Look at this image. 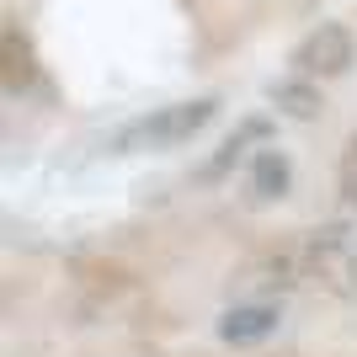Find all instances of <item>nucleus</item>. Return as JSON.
I'll return each instance as SVG.
<instances>
[{
	"mask_svg": "<svg viewBox=\"0 0 357 357\" xmlns=\"http://www.w3.org/2000/svg\"><path fill=\"white\" fill-rule=\"evenodd\" d=\"M304 278L357 304V224H320L304 240Z\"/></svg>",
	"mask_w": 357,
	"mask_h": 357,
	"instance_id": "nucleus-1",
	"label": "nucleus"
},
{
	"mask_svg": "<svg viewBox=\"0 0 357 357\" xmlns=\"http://www.w3.org/2000/svg\"><path fill=\"white\" fill-rule=\"evenodd\" d=\"M213 112H219V102H213V96L160 107V112H149V118L128 123V128L112 139V149H118V155H134V149H176V144H187L197 128H208Z\"/></svg>",
	"mask_w": 357,
	"mask_h": 357,
	"instance_id": "nucleus-2",
	"label": "nucleus"
},
{
	"mask_svg": "<svg viewBox=\"0 0 357 357\" xmlns=\"http://www.w3.org/2000/svg\"><path fill=\"white\" fill-rule=\"evenodd\" d=\"M352 64V32L342 22H320V27L294 48V75L304 80H331V75H342Z\"/></svg>",
	"mask_w": 357,
	"mask_h": 357,
	"instance_id": "nucleus-3",
	"label": "nucleus"
},
{
	"mask_svg": "<svg viewBox=\"0 0 357 357\" xmlns=\"http://www.w3.org/2000/svg\"><path fill=\"white\" fill-rule=\"evenodd\" d=\"M283 326V310L267 304V298H245V304H229L219 320V342L224 347H261L272 331Z\"/></svg>",
	"mask_w": 357,
	"mask_h": 357,
	"instance_id": "nucleus-4",
	"label": "nucleus"
},
{
	"mask_svg": "<svg viewBox=\"0 0 357 357\" xmlns=\"http://www.w3.org/2000/svg\"><path fill=\"white\" fill-rule=\"evenodd\" d=\"M288 181H294V165H288L283 149H256L251 160V176H245V197L251 203H278V197H288Z\"/></svg>",
	"mask_w": 357,
	"mask_h": 357,
	"instance_id": "nucleus-5",
	"label": "nucleus"
},
{
	"mask_svg": "<svg viewBox=\"0 0 357 357\" xmlns=\"http://www.w3.org/2000/svg\"><path fill=\"white\" fill-rule=\"evenodd\" d=\"M267 139H272V123H267V118H245L235 134L219 144V155H213V160L197 171V181H224L229 171H235V160L245 155V149H251V144H267Z\"/></svg>",
	"mask_w": 357,
	"mask_h": 357,
	"instance_id": "nucleus-6",
	"label": "nucleus"
},
{
	"mask_svg": "<svg viewBox=\"0 0 357 357\" xmlns=\"http://www.w3.org/2000/svg\"><path fill=\"white\" fill-rule=\"evenodd\" d=\"M272 102L283 107L288 118H320V91H314V80H304V75H298V80H278V86H272Z\"/></svg>",
	"mask_w": 357,
	"mask_h": 357,
	"instance_id": "nucleus-7",
	"label": "nucleus"
},
{
	"mask_svg": "<svg viewBox=\"0 0 357 357\" xmlns=\"http://www.w3.org/2000/svg\"><path fill=\"white\" fill-rule=\"evenodd\" d=\"M32 86V48L16 27H6V91H27Z\"/></svg>",
	"mask_w": 357,
	"mask_h": 357,
	"instance_id": "nucleus-8",
	"label": "nucleus"
},
{
	"mask_svg": "<svg viewBox=\"0 0 357 357\" xmlns=\"http://www.w3.org/2000/svg\"><path fill=\"white\" fill-rule=\"evenodd\" d=\"M342 197H347V208L357 213V139L347 144V155H342Z\"/></svg>",
	"mask_w": 357,
	"mask_h": 357,
	"instance_id": "nucleus-9",
	"label": "nucleus"
}]
</instances>
